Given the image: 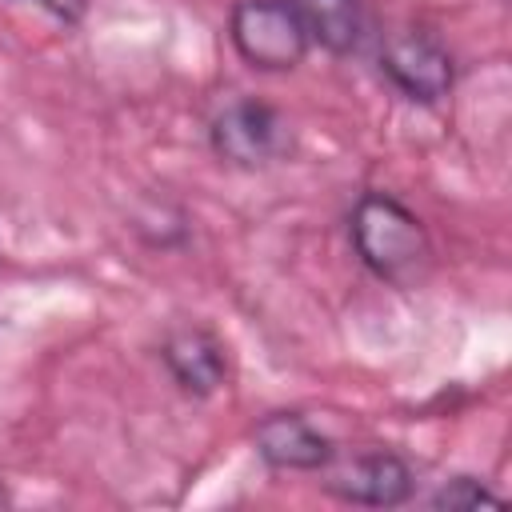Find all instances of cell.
Returning <instances> with one entry per match:
<instances>
[{
	"label": "cell",
	"mask_w": 512,
	"mask_h": 512,
	"mask_svg": "<svg viewBox=\"0 0 512 512\" xmlns=\"http://www.w3.org/2000/svg\"><path fill=\"white\" fill-rule=\"evenodd\" d=\"M348 236L360 264L392 288H416L432 268V240L424 220L388 192H364L352 204Z\"/></svg>",
	"instance_id": "obj_1"
},
{
	"label": "cell",
	"mask_w": 512,
	"mask_h": 512,
	"mask_svg": "<svg viewBox=\"0 0 512 512\" xmlns=\"http://www.w3.org/2000/svg\"><path fill=\"white\" fill-rule=\"evenodd\" d=\"M228 40L256 72H292L312 48L288 0H236L228 12Z\"/></svg>",
	"instance_id": "obj_2"
},
{
	"label": "cell",
	"mask_w": 512,
	"mask_h": 512,
	"mask_svg": "<svg viewBox=\"0 0 512 512\" xmlns=\"http://www.w3.org/2000/svg\"><path fill=\"white\" fill-rule=\"evenodd\" d=\"M208 144L232 168H268L292 156L296 136L280 108L264 100H236L224 112H216Z\"/></svg>",
	"instance_id": "obj_3"
},
{
	"label": "cell",
	"mask_w": 512,
	"mask_h": 512,
	"mask_svg": "<svg viewBox=\"0 0 512 512\" xmlns=\"http://www.w3.org/2000/svg\"><path fill=\"white\" fill-rule=\"evenodd\" d=\"M380 68L416 104H440L456 80L448 48L424 28H392L380 44Z\"/></svg>",
	"instance_id": "obj_4"
},
{
	"label": "cell",
	"mask_w": 512,
	"mask_h": 512,
	"mask_svg": "<svg viewBox=\"0 0 512 512\" xmlns=\"http://www.w3.org/2000/svg\"><path fill=\"white\" fill-rule=\"evenodd\" d=\"M324 488L344 500V504H364V508H400L412 500V468L396 452H356L352 460H332Z\"/></svg>",
	"instance_id": "obj_5"
},
{
	"label": "cell",
	"mask_w": 512,
	"mask_h": 512,
	"mask_svg": "<svg viewBox=\"0 0 512 512\" xmlns=\"http://www.w3.org/2000/svg\"><path fill=\"white\" fill-rule=\"evenodd\" d=\"M252 444H256V456L276 472H320L340 456L336 444L320 428H312L308 416H300V412L260 416Z\"/></svg>",
	"instance_id": "obj_6"
},
{
	"label": "cell",
	"mask_w": 512,
	"mask_h": 512,
	"mask_svg": "<svg viewBox=\"0 0 512 512\" xmlns=\"http://www.w3.org/2000/svg\"><path fill=\"white\" fill-rule=\"evenodd\" d=\"M160 360L172 376V384L188 396H212L228 376L224 344L208 328H176L160 344Z\"/></svg>",
	"instance_id": "obj_7"
},
{
	"label": "cell",
	"mask_w": 512,
	"mask_h": 512,
	"mask_svg": "<svg viewBox=\"0 0 512 512\" xmlns=\"http://www.w3.org/2000/svg\"><path fill=\"white\" fill-rule=\"evenodd\" d=\"M308 32L312 44H320L332 56H348L364 40V12L360 0H288Z\"/></svg>",
	"instance_id": "obj_8"
},
{
	"label": "cell",
	"mask_w": 512,
	"mask_h": 512,
	"mask_svg": "<svg viewBox=\"0 0 512 512\" xmlns=\"http://www.w3.org/2000/svg\"><path fill=\"white\" fill-rule=\"evenodd\" d=\"M428 504L440 508V512H472V508H500L504 496L492 492V488H488L484 480H476V476H452V480H444V484L428 496Z\"/></svg>",
	"instance_id": "obj_9"
},
{
	"label": "cell",
	"mask_w": 512,
	"mask_h": 512,
	"mask_svg": "<svg viewBox=\"0 0 512 512\" xmlns=\"http://www.w3.org/2000/svg\"><path fill=\"white\" fill-rule=\"evenodd\" d=\"M44 12H52L56 20H64V24H76L84 12H88V0H36Z\"/></svg>",
	"instance_id": "obj_10"
},
{
	"label": "cell",
	"mask_w": 512,
	"mask_h": 512,
	"mask_svg": "<svg viewBox=\"0 0 512 512\" xmlns=\"http://www.w3.org/2000/svg\"><path fill=\"white\" fill-rule=\"evenodd\" d=\"M0 508H8V488H4V480H0Z\"/></svg>",
	"instance_id": "obj_11"
}]
</instances>
